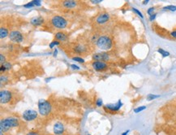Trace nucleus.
<instances>
[{
    "label": "nucleus",
    "mask_w": 176,
    "mask_h": 135,
    "mask_svg": "<svg viewBox=\"0 0 176 135\" xmlns=\"http://www.w3.org/2000/svg\"><path fill=\"white\" fill-rule=\"evenodd\" d=\"M27 135H40V134H38L37 133H35V132H29Z\"/></svg>",
    "instance_id": "obj_32"
},
{
    "label": "nucleus",
    "mask_w": 176,
    "mask_h": 135,
    "mask_svg": "<svg viewBox=\"0 0 176 135\" xmlns=\"http://www.w3.org/2000/svg\"><path fill=\"white\" fill-rule=\"evenodd\" d=\"M76 51L78 52V53H80V54H82V52L84 51V47H81V46H78L76 48Z\"/></svg>",
    "instance_id": "obj_20"
},
{
    "label": "nucleus",
    "mask_w": 176,
    "mask_h": 135,
    "mask_svg": "<svg viewBox=\"0 0 176 135\" xmlns=\"http://www.w3.org/2000/svg\"><path fill=\"white\" fill-rule=\"evenodd\" d=\"M52 24L58 29H64L67 26V20L59 16H55L51 20Z\"/></svg>",
    "instance_id": "obj_4"
},
{
    "label": "nucleus",
    "mask_w": 176,
    "mask_h": 135,
    "mask_svg": "<svg viewBox=\"0 0 176 135\" xmlns=\"http://www.w3.org/2000/svg\"><path fill=\"white\" fill-rule=\"evenodd\" d=\"M145 109H146L145 106H141V107H139V108L134 109V111H135V113H139L140 111H144Z\"/></svg>",
    "instance_id": "obj_19"
},
{
    "label": "nucleus",
    "mask_w": 176,
    "mask_h": 135,
    "mask_svg": "<svg viewBox=\"0 0 176 135\" xmlns=\"http://www.w3.org/2000/svg\"><path fill=\"white\" fill-rule=\"evenodd\" d=\"M38 110H39V112L41 115H48L51 111V103L45 99H40L38 101Z\"/></svg>",
    "instance_id": "obj_2"
},
{
    "label": "nucleus",
    "mask_w": 176,
    "mask_h": 135,
    "mask_svg": "<svg viewBox=\"0 0 176 135\" xmlns=\"http://www.w3.org/2000/svg\"><path fill=\"white\" fill-rule=\"evenodd\" d=\"M71 67L73 68H76V69H79V68H80L77 67V66H76V65H75V64H72V65H71Z\"/></svg>",
    "instance_id": "obj_36"
},
{
    "label": "nucleus",
    "mask_w": 176,
    "mask_h": 135,
    "mask_svg": "<svg viewBox=\"0 0 176 135\" xmlns=\"http://www.w3.org/2000/svg\"><path fill=\"white\" fill-rule=\"evenodd\" d=\"M55 37H56V39H57L58 41L64 42V41L67 40L68 36H67L64 33H63V32H58V33H57V34H55Z\"/></svg>",
    "instance_id": "obj_14"
},
{
    "label": "nucleus",
    "mask_w": 176,
    "mask_h": 135,
    "mask_svg": "<svg viewBox=\"0 0 176 135\" xmlns=\"http://www.w3.org/2000/svg\"><path fill=\"white\" fill-rule=\"evenodd\" d=\"M106 64L102 62V61H95L94 63L93 64V67L94 68L95 70H98V71H100V70H103L106 68Z\"/></svg>",
    "instance_id": "obj_10"
},
{
    "label": "nucleus",
    "mask_w": 176,
    "mask_h": 135,
    "mask_svg": "<svg viewBox=\"0 0 176 135\" xmlns=\"http://www.w3.org/2000/svg\"><path fill=\"white\" fill-rule=\"evenodd\" d=\"M164 10H170L171 11H176V6H174V5L166 6V7H164Z\"/></svg>",
    "instance_id": "obj_18"
},
{
    "label": "nucleus",
    "mask_w": 176,
    "mask_h": 135,
    "mask_svg": "<svg viewBox=\"0 0 176 135\" xmlns=\"http://www.w3.org/2000/svg\"><path fill=\"white\" fill-rule=\"evenodd\" d=\"M132 10H133V11H135V13L137 14L138 16H140V17H141V18H144V17H143L142 13H141V12H140V11H138V10H137V9H135V8H132Z\"/></svg>",
    "instance_id": "obj_24"
},
{
    "label": "nucleus",
    "mask_w": 176,
    "mask_h": 135,
    "mask_svg": "<svg viewBox=\"0 0 176 135\" xmlns=\"http://www.w3.org/2000/svg\"><path fill=\"white\" fill-rule=\"evenodd\" d=\"M64 132V126L61 122H56L54 125V133L57 135H61Z\"/></svg>",
    "instance_id": "obj_8"
},
{
    "label": "nucleus",
    "mask_w": 176,
    "mask_h": 135,
    "mask_svg": "<svg viewBox=\"0 0 176 135\" xmlns=\"http://www.w3.org/2000/svg\"><path fill=\"white\" fill-rule=\"evenodd\" d=\"M154 10H155V8L154 7H150V8H149L148 9V11H147V12H148V14H149V16H152V15H153V11H154Z\"/></svg>",
    "instance_id": "obj_22"
},
{
    "label": "nucleus",
    "mask_w": 176,
    "mask_h": 135,
    "mask_svg": "<svg viewBox=\"0 0 176 135\" xmlns=\"http://www.w3.org/2000/svg\"><path fill=\"white\" fill-rule=\"evenodd\" d=\"M1 135H4V134H3V133H2V132H1Z\"/></svg>",
    "instance_id": "obj_38"
},
{
    "label": "nucleus",
    "mask_w": 176,
    "mask_h": 135,
    "mask_svg": "<svg viewBox=\"0 0 176 135\" xmlns=\"http://www.w3.org/2000/svg\"><path fill=\"white\" fill-rule=\"evenodd\" d=\"M148 3H149V0H145V2H144L143 4H148Z\"/></svg>",
    "instance_id": "obj_37"
},
{
    "label": "nucleus",
    "mask_w": 176,
    "mask_h": 135,
    "mask_svg": "<svg viewBox=\"0 0 176 135\" xmlns=\"http://www.w3.org/2000/svg\"><path fill=\"white\" fill-rule=\"evenodd\" d=\"M73 60L75 61H78V62H81V63H84L85 60L81 59V58H79V57H74L73 58Z\"/></svg>",
    "instance_id": "obj_27"
},
{
    "label": "nucleus",
    "mask_w": 176,
    "mask_h": 135,
    "mask_svg": "<svg viewBox=\"0 0 176 135\" xmlns=\"http://www.w3.org/2000/svg\"><path fill=\"white\" fill-rule=\"evenodd\" d=\"M93 59L96 60H108L109 55L106 53H98L93 55Z\"/></svg>",
    "instance_id": "obj_11"
},
{
    "label": "nucleus",
    "mask_w": 176,
    "mask_h": 135,
    "mask_svg": "<svg viewBox=\"0 0 176 135\" xmlns=\"http://www.w3.org/2000/svg\"><path fill=\"white\" fill-rule=\"evenodd\" d=\"M34 5H35V4H34L33 2L32 1L31 3H29V4H25V5H24V7H27V8H30V7H33Z\"/></svg>",
    "instance_id": "obj_25"
},
{
    "label": "nucleus",
    "mask_w": 176,
    "mask_h": 135,
    "mask_svg": "<svg viewBox=\"0 0 176 135\" xmlns=\"http://www.w3.org/2000/svg\"><path fill=\"white\" fill-rule=\"evenodd\" d=\"M0 70H1V72H4V71H5V70H7V69H6V68H4L3 65H2V66H1V68H0Z\"/></svg>",
    "instance_id": "obj_35"
},
{
    "label": "nucleus",
    "mask_w": 176,
    "mask_h": 135,
    "mask_svg": "<svg viewBox=\"0 0 176 135\" xmlns=\"http://www.w3.org/2000/svg\"><path fill=\"white\" fill-rule=\"evenodd\" d=\"M19 125V121L15 117H7L6 119H4L1 121L0 123V128H1V132H7L11 128H14Z\"/></svg>",
    "instance_id": "obj_1"
},
{
    "label": "nucleus",
    "mask_w": 176,
    "mask_h": 135,
    "mask_svg": "<svg viewBox=\"0 0 176 135\" xmlns=\"http://www.w3.org/2000/svg\"><path fill=\"white\" fill-rule=\"evenodd\" d=\"M2 65H3V66H4V67L6 69H10L11 67V64H9V63H4V64H2Z\"/></svg>",
    "instance_id": "obj_26"
},
{
    "label": "nucleus",
    "mask_w": 176,
    "mask_h": 135,
    "mask_svg": "<svg viewBox=\"0 0 176 135\" xmlns=\"http://www.w3.org/2000/svg\"><path fill=\"white\" fill-rule=\"evenodd\" d=\"M11 98V93L8 90H1L0 92V101L2 103H7Z\"/></svg>",
    "instance_id": "obj_6"
},
{
    "label": "nucleus",
    "mask_w": 176,
    "mask_h": 135,
    "mask_svg": "<svg viewBox=\"0 0 176 135\" xmlns=\"http://www.w3.org/2000/svg\"><path fill=\"white\" fill-rule=\"evenodd\" d=\"M158 52H159L160 54L162 55L163 57H166V56H169L170 55V53L168 52V51H164V50H162V49H158Z\"/></svg>",
    "instance_id": "obj_17"
},
{
    "label": "nucleus",
    "mask_w": 176,
    "mask_h": 135,
    "mask_svg": "<svg viewBox=\"0 0 176 135\" xmlns=\"http://www.w3.org/2000/svg\"><path fill=\"white\" fill-rule=\"evenodd\" d=\"M37 117V111L35 110H26L23 113V118L26 121H32Z\"/></svg>",
    "instance_id": "obj_5"
},
{
    "label": "nucleus",
    "mask_w": 176,
    "mask_h": 135,
    "mask_svg": "<svg viewBox=\"0 0 176 135\" xmlns=\"http://www.w3.org/2000/svg\"><path fill=\"white\" fill-rule=\"evenodd\" d=\"M160 97V95H148V97H147V99L148 100H152V99H154L156 98H158Z\"/></svg>",
    "instance_id": "obj_21"
},
{
    "label": "nucleus",
    "mask_w": 176,
    "mask_h": 135,
    "mask_svg": "<svg viewBox=\"0 0 176 135\" xmlns=\"http://www.w3.org/2000/svg\"><path fill=\"white\" fill-rule=\"evenodd\" d=\"M88 135H90V134H88Z\"/></svg>",
    "instance_id": "obj_39"
},
{
    "label": "nucleus",
    "mask_w": 176,
    "mask_h": 135,
    "mask_svg": "<svg viewBox=\"0 0 176 135\" xmlns=\"http://www.w3.org/2000/svg\"><path fill=\"white\" fill-rule=\"evenodd\" d=\"M8 35V31L6 28L2 27L1 29H0V36H1V38H4L6 37Z\"/></svg>",
    "instance_id": "obj_16"
},
{
    "label": "nucleus",
    "mask_w": 176,
    "mask_h": 135,
    "mask_svg": "<svg viewBox=\"0 0 176 135\" xmlns=\"http://www.w3.org/2000/svg\"><path fill=\"white\" fill-rule=\"evenodd\" d=\"M63 6L67 8H73L76 6V3L73 1V0H70V1H65L63 3Z\"/></svg>",
    "instance_id": "obj_15"
},
{
    "label": "nucleus",
    "mask_w": 176,
    "mask_h": 135,
    "mask_svg": "<svg viewBox=\"0 0 176 135\" xmlns=\"http://www.w3.org/2000/svg\"><path fill=\"white\" fill-rule=\"evenodd\" d=\"M96 104H97V106H98V107L102 106V99H101V98L98 99V100H97V103H96Z\"/></svg>",
    "instance_id": "obj_28"
},
{
    "label": "nucleus",
    "mask_w": 176,
    "mask_h": 135,
    "mask_svg": "<svg viewBox=\"0 0 176 135\" xmlns=\"http://www.w3.org/2000/svg\"><path fill=\"white\" fill-rule=\"evenodd\" d=\"M110 19V15L108 13H102L97 18V22L98 24H104Z\"/></svg>",
    "instance_id": "obj_12"
},
{
    "label": "nucleus",
    "mask_w": 176,
    "mask_h": 135,
    "mask_svg": "<svg viewBox=\"0 0 176 135\" xmlns=\"http://www.w3.org/2000/svg\"><path fill=\"white\" fill-rule=\"evenodd\" d=\"M43 22H44V20H43V18L41 17H34V18H33V19L31 20L32 24H33L35 26H39V25H41Z\"/></svg>",
    "instance_id": "obj_13"
},
{
    "label": "nucleus",
    "mask_w": 176,
    "mask_h": 135,
    "mask_svg": "<svg viewBox=\"0 0 176 135\" xmlns=\"http://www.w3.org/2000/svg\"><path fill=\"white\" fill-rule=\"evenodd\" d=\"M129 132H130V130H126V131L124 132V133H123L121 135H128L129 134Z\"/></svg>",
    "instance_id": "obj_34"
},
{
    "label": "nucleus",
    "mask_w": 176,
    "mask_h": 135,
    "mask_svg": "<svg viewBox=\"0 0 176 135\" xmlns=\"http://www.w3.org/2000/svg\"><path fill=\"white\" fill-rule=\"evenodd\" d=\"M170 35L172 36L173 37H175V38H176V30L175 31H173V32H171L170 33Z\"/></svg>",
    "instance_id": "obj_31"
},
{
    "label": "nucleus",
    "mask_w": 176,
    "mask_h": 135,
    "mask_svg": "<svg viewBox=\"0 0 176 135\" xmlns=\"http://www.w3.org/2000/svg\"><path fill=\"white\" fill-rule=\"evenodd\" d=\"M97 45L102 50H109L112 47V41L110 37L106 36H102L98 38Z\"/></svg>",
    "instance_id": "obj_3"
},
{
    "label": "nucleus",
    "mask_w": 176,
    "mask_h": 135,
    "mask_svg": "<svg viewBox=\"0 0 176 135\" xmlns=\"http://www.w3.org/2000/svg\"><path fill=\"white\" fill-rule=\"evenodd\" d=\"M33 2V4H35V5H37V6H40V5H41V1H40V0H34Z\"/></svg>",
    "instance_id": "obj_29"
},
{
    "label": "nucleus",
    "mask_w": 176,
    "mask_h": 135,
    "mask_svg": "<svg viewBox=\"0 0 176 135\" xmlns=\"http://www.w3.org/2000/svg\"><path fill=\"white\" fill-rule=\"evenodd\" d=\"M59 42H58V41H54V42H52L51 44H50V47L53 48L54 46H56V45H58Z\"/></svg>",
    "instance_id": "obj_23"
},
{
    "label": "nucleus",
    "mask_w": 176,
    "mask_h": 135,
    "mask_svg": "<svg viewBox=\"0 0 176 135\" xmlns=\"http://www.w3.org/2000/svg\"><path fill=\"white\" fill-rule=\"evenodd\" d=\"M122 105L123 103L121 100H119L117 103H115V104H107L105 106V108L112 111H117L120 109V108L122 107Z\"/></svg>",
    "instance_id": "obj_9"
},
{
    "label": "nucleus",
    "mask_w": 176,
    "mask_h": 135,
    "mask_svg": "<svg viewBox=\"0 0 176 135\" xmlns=\"http://www.w3.org/2000/svg\"><path fill=\"white\" fill-rule=\"evenodd\" d=\"M10 39L15 42H21L23 41V35L19 31H12L10 34Z\"/></svg>",
    "instance_id": "obj_7"
},
{
    "label": "nucleus",
    "mask_w": 176,
    "mask_h": 135,
    "mask_svg": "<svg viewBox=\"0 0 176 135\" xmlns=\"http://www.w3.org/2000/svg\"><path fill=\"white\" fill-rule=\"evenodd\" d=\"M4 60H5V58H4V55H1V64H4Z\"/></svg>",
    "instance_id": "obj_33"
},
{
    "label": "nucleus",
    "mask_w": 176,
    "mask_h": 135,
    "mask_svg": "<svg viewBox=\"0 0 176 135\" xmlns=\"http://www.w3.org/2000/svg\"><path fill=\"white\" fill-rule=\"evenodd\" d=\"M156 17H157V14L154 13L153 15H152V16H150V17H149V20H151V21H152V20L155 19Z\"/></svg>",
    "instance_id": "obj_30"
}]
</instances>
